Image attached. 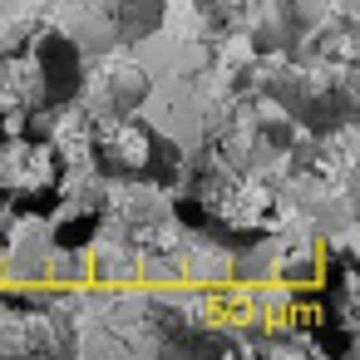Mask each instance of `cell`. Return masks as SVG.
Segmentation results:
<instances>
[{
	"label": "cell",
	"mask_w": 360,
	"mask_h": 360,
	"mask_svg": "<svg viewBox=\"0 0 360 360\" xmlns=\"http://www.w3.org/2000/svg\"><path fill=\"white\" fill-rule=\"evenodd\" d=\"M168 158H173L168 143H163L148 124H139V119H114V124H104V129L94 134V163H99L109 178H134V183L163 178Z\"/></svg>",
	"instance_id": "cell-3"
},
{
	"label": "cell",
	"mask_w": 360,
	"mask_h": 360,
	"mask_svg": "<svg viewBox=\"0 0 360 360\" xmlns=\"http://www.w3.org/2000/svg\"><path fill=\"white\" fill-rule=\"evenodd\" d=\"M178 212L202 227L207 237L227 242V247H257L262 237L276 232L281 222V202L266 183L232 173V168H207L193 178V188L178 198Z\"/></svg>",
	"instance_id": "cell-1"
},
{
	"label": "cell",
	"mask_w": 360,
	"mask_h": 360,
	"mask_svg": "<svg viewBox=\"0 0 360 360\" xmlns=\"http://www.w3.org/2000/svg\"><path fill=\"white\" fill-rule=\"evenodd\" d=\"M35 70H40V104L45 109H65L84 89V60H79V45L70 35H45Z\"/></svg>",
	"instance_id": "cell-4"
},
{
	"label": "cell",
	"mask_w": 360,
	"mask_h": 360,
	"mask_svg": "<svg viewBox=\"0 0 360 360\" xmlns=\"http://www.w3.org/2000/svg\"><path fill=\"white\" fill-rule=\"evenodd\" d=\"M65 198V158L50 134H0V212L50 217Z\"/></svg>",
	"instance_id": "cell-2"
}]
</instances>
